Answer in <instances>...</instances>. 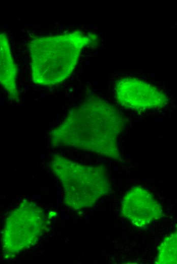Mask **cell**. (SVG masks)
<instances>
[{
	"label": "cell",
	"mask_w": 177,
	"mask_h": 264,
	"mask_svg": "<svg viewBox=\"0 0 177 264\" xmlns=\"http://www.w3.org/2000/svg\"><path fill=\"white\" fill-rule=\"evenodd\" d=\"M0 83L9 98L18 101L19 93L17 85V67L12 55L8 37L0 35Z\"/></svg>",
	"instance_id": "obj_7"
},
{
	"label": "cell",
	"mask_w": 177,
	"mask_h": 264,
	"mask_svg": "<svg viewBox=\"0 0 177 264\" xmlns=\"http://www.w3.org/2000/svg\"><path fill=\"white\" fill-rule=\"evenodd\" d=\"M48 167L63 186L64 204L72 210L92 207L111 191L104 165L83 164L55 154Z\"/></svg>",
	"instance_id": "obj_3"
},
{
	"label": "cell",
	"mask_w": 177,
	"mask_h": 264,
	"mask_svg": "<svg viewBox=\"0 0 177 264\" xmlns=\"http://www.w3.org/2000/svg\"><path fill=\"white\" fill-rule=\"evenodd\" d=\"M114 93L117 102L122 107L137 112L162 108L169 101L161 89L133 77H125L117 80Z\"/></svg>",
	"instance_id": "obj_5"
},
{
	"label": "cell",
	"mask_w": 177,
	"mask_h": 264,
	"mask_svg": "<svg viewBox=\"0 0 177 264\" xmlns=\"http://www.w3.org/2000/svg\"><path fill=\"white\" fill-rule=\"evenodd\" d=\"M96 38L79 30L34 37L28 43L33 82L47 86L63 82L74 70L83 48Z\"/></svg>",
	"instance_id": "obj_2"
},
{
	"label": "cell",
	"mask_w": 177,
	"mask_h": 264,
	"mask_svg": "<svg viewBox=\"0 0 177 264\" xmlns=\"http://www.w3.org/2000/svg\"><path fill=\"white\" fill-rule=\"evenodd\" d=\"M43 209L27 199L7 215L2 232V254L8 260L37 244L46 229Z\"/></svg>",
	"instance_id": "obj_4"
},
{
	"label": "cell",
	"mask_w": 177,
	"mask_h": 264,
	"mask_svg": "<svg viewBox=\"0 0 177 264\" xmlns=\"http://www.w3.org/2000/svg\"><path fill=\"white\" fill-rule=\"evenodd\" d=\"M155 263L177 264V224L174 230L165 237L160 243Z\"/></svg>",
	"instance_id": "obj_8"
},
{
	"label": "cell",
	"mask_w": 177,
	"mask_h": 264,
	"mask_svg": "<svg viewBox=\"0 0 177 264\" xmlns=\"http://www.w3.org/2000/svg\"><path fill=\"white\" fill-rule=\"evenodd\" d=\"M122 216L139 228H145L162 218L161 205L146 189L139 186L131 188L121 201Z\"/></svg>",
	"instance_id": "obj_6"
},
{
	"label": "cell",
	"mask_w": 177,
	"mask_h": 264,
	"mask_svg": "<svg viewBox=\"0 0 177 264\" xmlns=\"http://www.w3.org/2000/svg\"><path fill=\"white\" fill-rule=\"evenodd\" d=\"M125 125L114 106L91 96L72 108L48 136L53 148H73L122 162L117 140Z\"/></svg>",
	"instance_id": "obj_1"
}]
</instances>
